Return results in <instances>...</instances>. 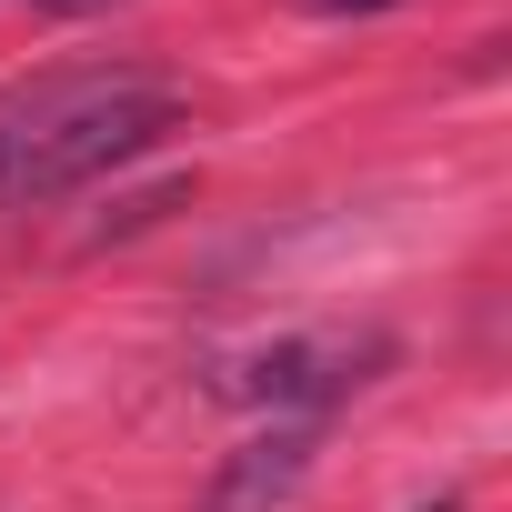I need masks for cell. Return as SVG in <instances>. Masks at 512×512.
<instances>
[{
	"instance_id": "3957f363",
	"label": "cell",
	"mask_w": 512,
	"mask_h": 512,
	"mask_svg": "<svg viewBox=\"0 0 512 512\" xmlns=\"http://www.w3.org/2000/svg\"><path fill=\"white\" fill-rule=\"evenodd\" d=\"M322 462V422H262L241 452L211 462V482L191 492V512H282Z\"/></svg>"
},
{
	"instance_id": "7a4b0ae2",
	"label": "cell",
	"mask_w": 512,
	"mask_h": 512,
	"mask_svg": "<svg viewBox=\"0 0 512 512\" xmlns=\"http://www.w3.org/2000/svg\"><path fill=\"white\" fill-rule=\"evenodd\" d=\"M382 362H392L382 332H282V342H251V352L211 362V392L241 412H272V422H322L332 402L382 382Z\"/></svg>"
},
{
	"instance_id": "6da1fadb",
	"label": "cell",
	"mask_w": 512,
	"mask_h": 512,
	"mask_svg": "<svg viewBox=\"0 0 512 512\" xmlns=\"http://www.w3.org/2000/svg\"><path fill=\"white\" fill-rule=\"evenodd\" d=\"M191 121L181 81L141 71V61H61L0 91V211L21 201H61L91 191L111 171H131L141 151H161Z\"/></svg>"
},
{
	"instance_id": "8992f818",
	"label": "cell",
	"mask_w": 512,
	"mask_h": 512,
	"mask_svg": "<svg viewBox=\"0 0 512 512\" xmlns=\"http://www.w3.org/2000/svg\"><path fill=\"white\" fill-rule=\"evenodd\" d=\"M422 512H462V502H452V492H442V502H422Z\"/></svg>"
},
{
	"instance_id": "277c9868",
	"label": "cell",
	"mask_w": 512,
	"mask_h": 512,
	"mask_svg": "<svg viewBox=\"0 0 512 512\" xmlns=\"http://www.w3.org/2000/svg\"><path fill=\"white\" fill-rule=\"evenodd\" d=\"M302 11H332V21H352V11H392V0H302Z\"/></svg>"
},
{
	"instance_id": "5b68a950",
	"label": "cell",
	"mask_w": 512,
	"mask_h": 512,
	"mask_svg": "<svg viewBox=\"0 0 512 512\" xmlns=\"http://www.w3.org/2000/svg\"><path fill=\"white\" fill-rule=\"evenodd\" d=\"M21 11H111V0H21Z\"/></svg>"
}]
</instances>
